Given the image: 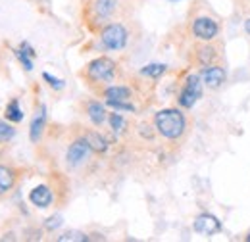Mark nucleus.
Returning a JSON list of instances; mask_svg holds the SVG:
<instances>
[{
    "label": "nucleus",
    "mask_w": 250,
    "mask_h": 242,
    "mask_svg": "<svg viewBox=\"0 0 250 242\" xmlns=\"http://www.w3.org/2000/svg\"><path fill=\"white\" fill-rule=\"evenodd\" d=\"M154 125H156V131L164 139L177 141L183 137V133L187 129V120L179 110L167 108V110H160L154 116Z\"/></svg>",
    "instance_id": "nucleus-1"
},
{
    "label": "nucleus",
    "mask_w": 250,
    "mask_h": 242,
    "mask_svg": "<svg viewBox=\"0 0 250 242\" xmlns=\"http://www.w3.org/2000/svg\"><path fill=\"white\" fill-rule=\"evenodd\" d=\"M116 75V61L110 58H96L87 65V77L94 83H108Z\"/></svg>",
    "instance_id": "nucleus-2"
},
{
    "label": "nucleus",
    "mask_w": 250,
    "mask_h": 242,
    "mask_svg": "<svg viewBox=\"0 0 250 242\" xmlns=\"http://www.w3.org/2000/svg\"><path fill=\"white\" fill-rule=\"evenodd\" d=\"M100 40L108 50H122L127 44V31L122 23H110L102 29Z\"/></svg>",
    "instance_id": "nucleus-3"
},
{
    "label": "nucleus",
    "mask_w": 250,
    "mask_h": 242,
    "mask_svg": "<svg viewBox=\"0 0 250 242\" xmlns=\"http://www.w3.org/2000/svg\"><path fill=\"white\" fill-rule=\"evenodd\" d=\"M200 96H202V77L200 75H188L183 89L179 92V98H177L179 106L181 108H192L198 102Z\"/></svg>",
    "instance_id": "nucleus-4"
},
{
    "label": "nucleus",
    "mask_w": 250,
    "mask_h": 242,
    "mask_svg": "<svg viewBox=\"0 0 250 242\" xmlns=\"http://www.w3.org/2000/svg\"><path fill=\"white\" fill-rule=\"evenodd\" d=\"M192 33L200 40H212L216 39L219 33V25L216 20L212 18H196L192 23Z\"/></svg>",
    "instance_id": "nucleus-5"
},
{
    "label": "nucleus",
    "mask_w": 250,
    "mask_h": 242,
    "mask_svg": "<svg viewBox=\"0 0 250 242\" xmlns=\"http://www.w3.org/2000/svg\"><path fill=\"white\" fill-rule=\"evenodd\" d=\"M89 154H91V146H89L87 139H77V141H73L69 144L67 154H65V160H67L69 165L75 167V165H81L89 158Z\"/></svg>",
    "instance_id": "nucleus-6"
},
{
    "label": "nucleus",
    "mask_w": 250,
    "mask_h": 242,
    "mask_svg": "<svg viewBox=\"0 0 250 242\" xmlns=\"http://www.w3.org/2000/svg\"><path fill=\"white\" fill-rule=\"evenodd\" d=\"M192 229H194L196 233H200V235L212 237V235H216V233L221 231V223H219L218 217L212 215V213H200V215L194 219Z\"/></svg>",
    "instance_id": "nucleus-7"
},
{
    "label": "nucleus",
    "mask_w": 250,
    "mask_h": 242,
    "mask_svg": "<svg viewBox=\"0 0 250 242\" xmlns=\"http://www.w3.org/2000/svg\"><path fill=\"white\" fill-rule=\"evenodd\" d=\"M200 77H202V81H204V85H206L208 89H219V87L225 83L227 73H225V69L219 67V65H206Z\"/></svg>",
    "instance_id": "nucleus-8"
},
{
    "label": "nucleus",
    "mask_w": 250,
    "mask_h": 242,
    "mask_svg": "<svg viewBox=\"0 0 250 242\" xmlns=\"http://www.w3.org/2000/svg\"><path fill=\"white\" fill-rule=\"evenodd\" d=\"M44 125H46V106L41 104L33 116L31 127H29V139L31 142H39L41 137H42V131H44Z\"/></svg>",
    "instance_id": "nucleus-9"
},
{
    "label": "nucleus",
    "mask_w": 250,
    "mask_h": 242,
    "mask_svg": "<svg viewBox=\"0 0 250 242\" xmlns=\"http://www.w3.org/2000/svg\"><path fill=\"white\" fill-rule=\"evenodd\" d=\"M52 190L46 186V184H39V186H35L31 190V194H29V200H31L33 206H37V208H48L50 204H52Z\"/></svg>",
    "instance_id": "nucleus-10"
},
{
    "label": "nucleus",
    "mask_w": 250,
    "mask_h": 242,
    "mask_svg": "<svg viewBox=\"0 0 250 242\" xmlns=\"http://www.w3.org/2000/svg\"><path fill=\"white\" fill-rule=\"evenodd\" d=\"M93 10L98 20H108L118 10V0H94Z\"/></svg>",
    "instance_id": "nucleus-11"
},
{
    "label": "nucleus",
    "mask_w": 250,
    "mask_h": 242,
    "mask_svg": "<svg viewBox=\"0 0 250 242\" xmlns=\"http://www.w3.org/2000/svg\"><path fill=\"white\" fill-rule=\"evenodd\" d=\"M16 184V171L8 165H0V196H6Z\"/></svg>",
    "instance_id": "nucleus-12"
},
{
    "label": "nucleus",
    "mask_w": 250,
    "mask_h": 242,
    "mask_svg": "<svg viewBox=\"0 0 250 242\" xmlns=\"http://www.w3.org/2000/svg\"><path fill=\"white\" fill-rule=\"evenodd\" d=\"M87 116H89V120L93 121V125L100 127V125L106 121V108H104L100 102L91 100V102L87 104Z\"/></svg>",
    "instance_id": "nucleus-13"
},
{
    "label": "nucleus",
    "mask_w": 250,
    "mask_h": 242,
    "mask_svg": "<svg viewBox=\"0 0 250 242\" xmlns=\"http://www.w3.org/2000/svg\"><path fill=\"white\" fill-rule=\"evenodd\" d=\"M16 56H18V60L21 61V65L25 67V71H31L33 69V58L37 56V52L33 50L27 42H21V46L16 50Z\"/></svg>",
    "instance_id": "nucleus-14"
},
{
    "label": "nucleus",
    "mask_w": 250,
    "mask_h": 242,
    "mask_svg": "<svg viewBox=\"0 0 250 242\" xmlns=\"http://www.w3.org/2000/svg\"><path fill=\"white\" fill-rule=\"evenodd\" d=\"M104 96H106V100H116V102L129 100L131 98V89L129 87H122V85H114V87L104 91Z\"/></svg>",
    "instance_id": "nucleus-15"
},
{
    "label": "nucleus",
    "mask_w": 250,
    "mask_h": 242,
    "mask_svg": "<svg viewBox=\"0 0 250 242\" xmlns=\"http://www.w3.org/2000/svg\"><path fill=\"white\" fill-rule=\"evenodd\" d=\"M87 142H89V146H91V150L94 152H106L108 150V141L100 135V133H94V131H91V133H87Z\"/></svg>",
    "instance_id": "nucleus-16"
},
{
    "label": "nucleus",
    "mask_w": 250,
    "mask_h": 242,
    "mask_svg": "<svg viewBox=\"0 0 250 242\" xmlns=\"http://www.w3.org/2000/svg\"><path fill=\"white\" fill-rule=\"evenodd\" d=\"M6 120L12 121V123H20V121L23 120V110H21V106H20V102L14 98L8 106H6Z\"/></svg>",
    "instance_id": "nucleus-17"
},
{
    "label": "nucleus",
    "mask_w": 250,
    "mask_h": 242,
    "mask_svg": "<svg viewBox=\"0 0 250 242\" xmlns=\"http://www.w3.org/2000/svg\"><path fill=\"white\" fill-rule=\"evenodd\" d=\"M166 69H167V67H166L164 63H148V65H145V67L141 69V75L158 79V77H162V75L166 73Z\"/></svg>",
    "instance_id": "nucleus-18"
},
{
    "label": "nucleus",
    "mask_w": 250,
    "mask_h": 242,
    "mask_svg": "<svg viewBox=\"0 0 250 242\" xmlns=\"http://www.w3.org/2000/svg\"><path fill=\"white\" fill-rule=\"evenodd\" d=\"M14 137H16V129H14L8 121L0 120V142H2V144H4V142H10Z\"/></svg>",
    "instance_id": "nucleus-19"
},
{
    "label": "nucleus",
    "mask_w": 250,
    "mask_h": 242,
    "mask_svg": "<svg viewBox=\"0 0 250 242\" xmlns=\"http://www.w3.org/2000/svg\"><path fill=\"white\" fill-rule=\"evenodd\" d=\"M89 241V237L85 235V233H81V231H67V233H63L58 237V242H85Z\"/></svg>",
    "instance_id": "nucleus-20"
},
{
    "label": "nucleus",
    "mask_w": 250,
    "mask_h": 242,
    "mask_svg": "<svg viewBox=\"0 0 250 242\" xmlns=\"http://www.w3.org/2000/svg\"><path fill=\"white\" fill-rule=\"evenodd\" d=\"M106 104L112 106V108L118 110V112H135V106L129 104L127 100H120V102H116V100H106Z\"/></svg>",
    "instance_id": "nucleus-21"
},
{
    "label": "nucleus",
    "mask_w": 250,
    "mask_h": 242,
    "mask_svg": "<svg viewBox=\"0 0 250 242\" xmlns=\"http://www.w3.org/2000/svg\"><path fill=\"white\" fill-rule=\"evenodd\" d=\"M110 125H112L114 133H122L125 129V120L120 114H110Z\"/></svg>",
    "instance_id": "nucleus-22"
},
{
    "label": "nucleus",
    "mask_w": 250,
    "mask_h": 242,
    "mask_svg": "<svg viewBox=\"0 0 250 242\" xmlns=\"http://www.w3.org/2000/svg\"><path fill=\"white\" fill-rule=\"evenodd\" d=\"M214 56H216V54H214V48H212V46H204V48L200 50V54H198V58H200V61H202L204 65H210V61H212Z\"/></svg>",
    "instance_id": "nucleus-23"
},
{
    "label": "nucleus",
    "mask_w": 250,
    "mask_h": 242,
    "mask_svg": "<svg viewBox=\"0 0 250 242\" xmlns=\"http://www.w3.org/2000/svg\"><path fill=\"white\" fill-rule=\"evenodd\" d=\"M42 79H44V81H48V85H50L52 89H56V91H62V89H63V81H62V79H58V77H52L50 73H42Z\"/></svg>",
    "instance_id": "nucleus-24"
},
{
    "label": "nucleus",
    "mask_w": 250,
    "mask_h": 242,
    "mask_svg": "<svg viewBox=\"0 0 250 242\" xmlns=\"http://www.w3.org/2000/svg\"><path fill=\"white\" fill-rule=\"evenodd\" d=\"M60 225H62V215H52V217H48L46 223H44V227H46L48 231H54V229H58Z\"/></svg>",
    "instance_id": "nucleus-25"
},
{
    "label": "nucleus",
    "mask_w": 250,
    "mask_h": 242,
    "mask_svg": "<svg viewBox=\"0 0 250 242\" xmlns=\"http://www.w3.org/2000/svg\"><path fill=\"white\" fill-rule=\"evenodd\" d=\"M245 29H247V33L250 35V20H247V21H245Z\"/></svg>",
    "instance_id": "nucleus-26"
},
{
    "label": "nucleus",
    "mask_w": 250,
    "mask_h": 242,
    "mask_svg": "<svg viewBox=\"0 0 250 242\" xmlns=\"http://www.w3.org/2000/svg\"><path fill=\"white\" fill-rule=\"evenodd\" d=\"M247 241H249V242H250V233H249V237H247Z\"/></svg>",
    "instance_id": "nucleus-27"
},
{
    "label": "nucleus",
    "mask_w": 250,
    "mask_h": 242,
    "mask_svg": "<svg viewBox=\"0 0 250 242\" xmlns=\"http://www.w3.org/2000/svg\"><path fill=\"white\" fill-rule=\"evenodd\" d=\"M171 2H177V0H171Z\"/></svg>",
    "instance_id": "nucleus-28"
}]
</instances>
